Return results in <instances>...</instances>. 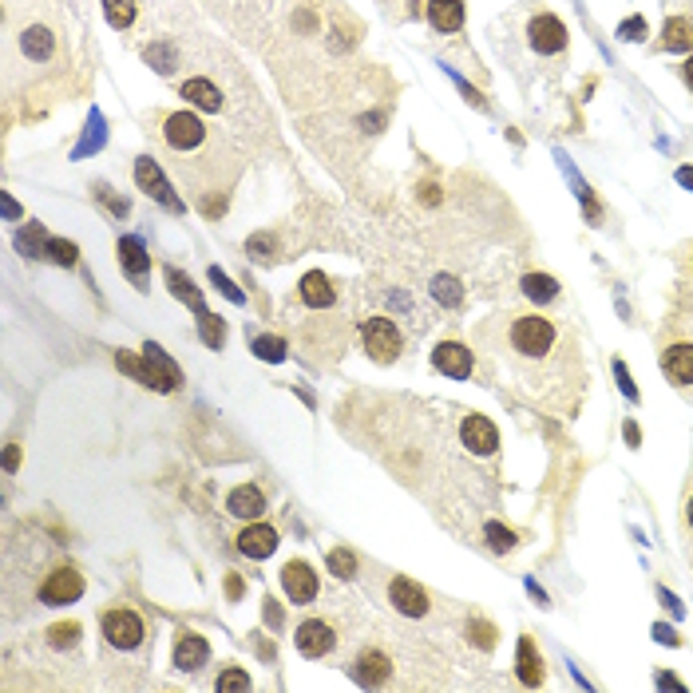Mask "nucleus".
<instances>
[{
  "label": "nucleus",
  "mask_w": 693,
  "mask_h": 693,
  "mask_svg": "<svg viewBox=\"0 0 693 693\" xmlns=\"http://www.w3.org/2000/svg\"><path fill=\"white\" fill-rule=\"evenodd\" d=\"M147 59H150V68H159V72H170V68H175V56H170L163 44L147 48Z\"/></svg>",
  "instance_id": "58836bf2"
},
{
  "label": "nucleus",
  "mask_w": 693,
  "mask_h": 693,
  "mask_svg": "<svg viewBox=\"0 0 693 693\" xmlns=\"http://www.w3.org/2000/svg\"><path fill=\"white\" fill-rule=\"evenodd\" d=\"M119 266L132 274L139 286H143V278H147V269H150V258H147V250L139 238H119Z\"/></svg>",
  "instance_id": "a211bd4d"
},
{
  "label": "nucleus",
  "mask_w": 693,
  "mask_h": 693,
  "mask_svg": "<svg viewBox=\"0 0 693 693\" xmlns=\"http://www.w3.org/2000/svg\"><path fill=\"white\" fill-rule=\"evenodd\" d=\"M79 595H84V579H79V570H72V567H59L40 582V602H44V606H68V602H76Z\"/></svg>",
  "instance_id": "20e7f679"
},
{
  "label": "nucleus",
  "mask_w": 693,
  "mask_h": 693,
  "mask_svg": "<svg viewBox=\"0 0 693 693\" xmlns=\"http://www.w3.org/2000/svg\"><path fill=\"white\" fill-rule=\"evenodd\" d=\"M104 638H107V646H115V650H135L139 642H143V618L135 615V610H107L104 615Z\"/></svg>",
  "instance_id": "7ed1b4c3"
},
{
  "label": "nucleus",
  "mask_w": 693,
  "mask_h": 693,
  "mask_svg": "<svg viewBox=\"0 0 693 693\" xmlns=\"http://www.w3.org/2000/svg\"><path fill=\"white\" fill-rule=\"evenodd\" d=\"M210 281H214V286H223V294H226L230 301H242V289H234V286H230V278H226V274H223V269H218V266L210 269Z\"/></svg>",
  "instance_id": "ea45409f"
},
{
  "label": "nucleus",
  "mask_w": 693,
  "mask_h": 693,
  "mask_svg": "<svg viewBox=\"0 0 693 693\" xmlns=\"http://www.w3.org/2000/svg\"><path fill=\"white\" fill-rule=\"evenodd\" d=\"M16 246L24 250L28 258H48V238H44V230H40V223H28L24 230H20Z\"/></svg>",
  "instance_id": "bb28decb"
},
{
  "label": "nucleus",
  "mask_w": 693,
  "mask_h": 693,
  "mask_svg": "<svg viewBox=\"0 0 693 693\" xmlns=\"http://www.w3.org/2000/svg\"><path fill=\"white\" fill-rule=\"evenodd\" d=\"M301 301H305V305H314V309H329L337 301V294H333V286H329V278L314 269V274L301 278Z\"/></svg>",
  "instance_id": "6ab92c4d"
},
{
  "label": "nucleus",
  "mask_w": 693,
  "mask_h": 693,
  "mask_svg": "<svg viewBox=\"0 0 693 693\" xmlns=\"http://www.w3.org/2000/svg\"><path fill=\"white\" fill-rule=\"evenodd\" d=\"M686 519H689V527H693V496L686 499Z\"/></svg>",
  "instance_id": "49530a36"
},
{
  "label": "nucleus",
  "mask_w": 693,
  "mask_h": 693,
  "mask_svg": "<svg viewBox=\"0 0 693 693\" xmlns=\"http://www.w3.org/2000/svg\"><path fill=\"white\" fill-rule=\"evenodd\" d=\"M115 365L123 369L132 380H139V385H147V388H159L163 393V380H159L155 373V365H150L147 357H135V353H115Z\"/></svg>",
  "instance_id": "aec40b11"
},
{
  "label": "nucleus",
  "mask_w": 693,
  "mask_h": 693,
  "mask_svg": "<svg viewBox=\"0 0 693 693\" xmlns=\"http://www.w3.org/2000/svg\"><path fill=\"white\" fill-rule=\"evenodd\" d=\"M143 357L150 360V365H155V373H159V380H163V393H175L178 388V380H183V373H178V365L175 360H170L163 349L155 345V341H150V345H143Z\"/></svg>",
  "instance_id": "4be33fe9"
},
{
  "label": "nucleus",
  "mask_w": 693,
  "mask_h": 693,
  "mask_svg": "<svg viewBox=\"0 0 693 693\" xmlns=\"http://www.w3.org/2000/svg\"><path fill=\"white\" fill-rule=\"evenodd\" d=\"M615 377H618L622 393H626L630 400H638V388H634V380H630V373H626V365H622V360H615Z\"/></svg>",
  "instance_id": "a19ab883"
},
{
  "label": "nucleus",
  "mask_w": 693,
  "mask_h": 693,
  "mask_svg": "<svg viewBox=\"0 0 693 693\" xmlns=\"http://www.w3.org/2000/svg\"><path fill=\"white\" fill-rule=\"evenodd\" d=\"M661 369H666V377L674 380L678 388H689L693 385V345L689 341H674V345L661 353Z\"/></svg>",
  "instance_id": "f8f14e48"
},
{
  "label": "nucleus",
  "mask_w": 693,
  "mask_h": 693,
  "mask_svg": "<svg viewBox=\"0 0 693 693\" xmlns=\"http://www.w3.org/2000/svg\"><path fill=\"white\" fill-rule=\"evenodd\" d=\"M104 13L112 28H132L135 20V0H104Z\"/></svg>",
  "instance_id": "7c9ffc66"
},
{
  "label": "nucleus",
  "mask_w": 693,
  "mask_h": 693,
  "mask_svg": "<svg viewBox=\"0 0 693 693\" xmlns=\"http://www.w3.org/2000/svg\"><path fill=\"white\" fill-rule=\"evenodd\" d=\"M678 183H681V187H693V170H689V167L678 170Z\"/></svg>",
  "instance_id": "a18cd8bd"
},
{
  "label": "nucleus",
  "mask_w": 693,
  "mask_h": 693,
  "mask_svg": "<svg viewBox=\"0 0 693 693\" xmlns=\"http://www.w3.org/2000/svg\"><path fill=\"white\" fill-rule=\"evenodd\" d=\"M16 464H20V451H16V448H8V451H5V468H8V471H16Z\"/></svg>",
  "instance_id": "37998d69"
},
{
  "label": "nucleus",
  "mask_w": 693,
  "mask_h": 693,
  "mask_svg": "<svg viewBox=\"0 0 693 693\" xmlns=\"http://www.w3.org/2000/svg\"><path fill=\"white\" fill-rule=\"evenodd\" d=\"M527 36H531V48L543 56H555L567 48V28H562L559 16H535L527 28Z\"/></svg>",
  "instance_id": "1a4fd4ad"
},
{
  "label": "nucleus",
  "mask_w": 693,
  "mask_h": 693,
  "mask_svg": "<svg viewBox=\"0 0 693 693\" xmlns=\"http://www.w3.org/2000/svg\"><path fill=\"white\" fill-rule=\"evenodd\" d=\"M646 36V20L642 16H634V20H626V24H622V40H642Z\"/></svg>",
  "instance_id": "79ce46f5"
},
{
  "label": "nucleus",
  "mask_w": 693,
  "mask_h": 693,
  "mask_svg": "<svg viewBox=\"0 0 693 693\" xmlns=\"http://www.w3.org/2000/svg\"><path fill=\"white\" fill-rule=\"evenodd\" d=\"M226 507H230V515H238V519H262L266 515V496L258 488L242 484V488H234L226 496Z\"/></svg>",
  "instance_id": "dca6fc26"
},
{
  "label": "nucleus",
  "mask_w": 693,
  "mask_h": 693,
  "mask_svg": "<svg viewBox=\"0 0 693 693\" xmlns=\"http://www.w3.org/2000/svg\"><path fill=\"white\" fill-rule=\"evenodd\" d=\"M48 634H52V646H76V642H79V626H76V622H64V626H52Z\"/></svg>",
  "instance_id": "4c0bfd02"
},
{
  "label": "nucleus",
  "mask_w": 693,
  "mask_h": 693,
  "mask_svg": "<svg viewBox=\"0 0 693 693\" xmlns=\"http://www.w3.org/2000/svg\"><path fill=\"white\" fill-rule=\"evenodd\" d=\"M428 20L436 32H460V24H464V5H460V0H428Z\"/></svg>",
  "instance_id": "f3484780"
},
{
  "label": "nucleus",
  "mask_w": 693,
  "mask_h": 693,
  "mask_svg": "<svg viewBox=\"0 0 693 693\" xmlns=\"http://www.w3.org/2000/svg\"><path fill=\"white\" fill-rule=\"evenodd\" d=\"M658 686H670V689H681V681L674 674H658Z\"/></svg>",
  "instance_id": "c03bdc74"
},
{
  "label": "nucleus",
  "mask_w": 693,
  "mask_h": 693,
  "mask_svg": "<svg viewBox=\"0 0 693 693\" xmlns=\"http://www.w3.org/2000/svg\"><path fill=\"white\" fill-rule=\"evenodd\" d=\"M488 543H491V551H511L515 547V535L499 524H488Z\"/></svg>",
  "instance_id": "c9c22d12"
},
{
  "label": "nucleus",
  "mask_w": 693,
  "mask_h": 693,
  "mask_svg": "<svg viewBox=\"0 0 693 693\" xmlns=\"http://www.w3.org/2000/svg\"><path fill=\"white\" fill-rule=\"evenodd\" d=\"M353 678L360 681V686H380V681L388 678V658H385V654H377V650L360 654V658H357V666H353Z\"/></svg>",
  "instance_id": "5701e85b"
},
{
  "label": "nucleus",
  "mask_w": 693,
  "mask_h": 693,
  "mask_svg": "<svg viewBox=\"0 0 693 693\" xmlns=\"http://www.w3.org/2000/svg\"><path fill=\"white\" fill-rule=\"evenodd\" d=\"M360 341H365L369 357L380 360V365L397 360V353H400V333L388 317H369L365 325H360Z\"/></svg>",
  "instance_id": "f03ea898"
},
{
  "label": "nucleus",
  "mask_w": 693,
  "mask_h": 693,
  "mask_svg": "<svg viewBox=\"0 0 693 693\" xmlns=\"http://www.w3.org/2000/svg\"><path fill=\"white\" fill-rule=\"evenodd\" d=\"M48 258H52L56 266H76L79 250H76V242H68V238H48Z\"/></svg>",
  "instance_id": "2f4dec72"
},
{
  "label": "nucleus",
  "mask_w": 693,
  "mask_h": 693,
  "mask_svg": "<svg viewBox=\"0 0 693 693\" xmlns=\"http://www.w3.org/2000/svg\"><path fill=\"white\" fill-rule=\"evenodd\" d=\"M167 281H170V289H175V297H183L187 305H195V314H203V294H198L195 286H190V278L187 274H178V269H167Z\"/></svg>",
  "instance_id": "c85d7f7f"
},
{
  "label": "nucleus",
  "mask_w": 693,
  "mask_h": 693,
  "mask_svg": "<svg viewBox=\"0 0 693 693\" xmlns=\"http://www.w3.org/2000/svg\"><path fill=\"white\" fill-rule=\"evenodd\" d=\"M511 349L527 360L547 357L551 349H555V325H551L547 317H535V314L519 317L515 325H511Z\"/></svg>",
  "instance_id": "f257e3e1"
},
{
  "label": "nucleus",
  "mask_w": 693,
  "mask_h": 693,
  "mask_svg": "<svg viewBox=\"0 0 693 693\" xmlns=\"http://www.w3.org/2000/svg\"><path fill=\"white\" fill-rule=\"evenodd\" d=\"M432 297L444 301V305H460L464 289H460V281H456V278H436V281H432Z\"/></svg>",
  "instance_id": "473e14b6"
},
{
  "label": "nucleus",
  "mask_w": 693,
  "mask_h": 693,
  "mask_svg": "<svg viewBox=\"0 0 693 693\" xmlns=\"http://www.w3.org/2000/svg\"><path fill=\"white\" fill-rule=\"evenodd\" d=\"M519 681L524 686H539L543 681V658H539L531 638H519Z\"/></svg>",
  "instance_id": "b1692460"
},
{
  "label": "nucleus",
  "mask_w": 693,
  "mask_h": 693,
  "mask_svg": "<svg viewBox=\"0 0 693 693\" xmlns=\"http://www.w3.org/2000/svg\"><path fill=\"white\" fill-rule=\"evenodd\" d=\"M238 551L246 559H269L278 551V531L266 527V524H250L242 535H238Z\"/></svg>",
  "instance_id": "4468645a"
},
{
  "label": "nucleus",
  "mask_w": 693,
  "mask_h": 693,
  "mask_svg": "<svg viewBox=\"0 0 693 693\" xmlns=\"http://www.w3.org/2000/svg\"><path fill=\"white\" fill-rule=\"evenodd\" d=\"M524 294L531 301H555L559 297V281L547 278V274H527L524 278Z\"/></svg>",
  "instance_id": "cd10ccee"
},
{
  "label": "nucleus",
  "mask_w": 693,
  "mask_h": 693,
  "mask_svg": "<svg viewBox=\"0 0 693 693\" xmlns=\"http://www.w3.org/2000/svg\"><path fill=\"white\" fill-rule=\"evenodd\" d=\"M20 48H24V56L28 59H52V52H56V40H52V32L48 28H28L24 36H20Z\"/></svg>",
  "instance_id": "a878e982"
},
{
  "label": "nucleus",
  "mask_w": 693,
  "mask_h": 693,
  "mask_svg": "<svg viewBox=\"0 0 693 693\" xmlns=\"http://www.w3.org/2000/svg\"><path fill=\"white\" fill-rule=\"evenodd\" d=\"M686 84L693 87V59H689V64H686Z\"/></svg>",
  "instance_id": "de8ad7c7"
},
{
  "label": "nucleus",
  "mask_w": 693,
  "mask_h": 693,
  "mask_svg": "<svg viewBox=\"0 0 693 693\" xmlns=\"http://www.w3.org/2000/svg\"><path fill=\"white\" fill-rule=\"evenodd\" d=\"M333 630H329V622H301L297 626V650L305 658H325L329 650H333Z\"/></svg>",
  "instance_id": "ddd939ff"
},
{
  "label": "nucleus",
  "mask_w": 693,
  "mask_h": 693,
  "mask_svg": "<svg viewBox=\"0 0 693 693\" xmlns=\"http://www.w3.org/2000/svg\"><path fill=\"white\" fill-rule=\"evenodd\" d=\"M198 333H203V341L210 349H223V341H226V321L223 317H214V314H198Z\"/></svg>",
  "instance_id": "c756f323"
},
{
  "label": "nucleus",
  "mask_w": 693,
  "mask_h": 693,
  "mask_svg": "<svg viewBox=\"0 0 693 693\" xmlns=\"http://www.w3.org/2000/svg\"><path fill=\"white\" fill-rule=\"evenodd\" d=\"M661 52H689L693 48V20L686 16H674L666 24V32H661Z\"/></svg>",
  "instance_id": "412c9836"
},
{
  "label": "nucleus",
  "mask_w": 693,
  "mask_h": 693,
  "mask_svg": "<svg viewBox=\"0 0 693 693\" xmlns=\"http://www.w3.org/2000/svg\"><path fill=\"white\" fill-rule=\"evenodd\" d=\"M218 689H223V693L250 689V674H242V670H226V674H218Z\"/></svg>",
  "instance_id": "e433bc0d"
},
{
  "label": "nucleus",
  "mask_w": 693,
  "mask_h": 693,
  "mask_svg": "<svg viewBox=\"0 0 693 693\" xmlns=\"http://www.w3.org/2000/svg\"><path fill=\"white\" fill-rule=\"evenodd\" d=\"M135 183L147 190L155 203H163L167 210H183V203H178V195L167 187V178H163V170L155 167V159H139L135 163Z\"/></svg>",
  "instance_id": "6e6552de"
},
{
  "label": "nucleus",
  "mask_w": 693,
  "mask_h": 693,
  "mask_svg": "<svg viewBox=\"0 0 693 693\" xmlns=\"http://www.w3.org/2000/svg\"><path fill=\"white\" fill-rule=\"evenodd\" d=\"M254 353L262 360H286V341H281V337H258L254 341Z\"/></svg>",
  "instance_id": "72a5a7b5"
},
{
  "label": "nucleus",
  "mask_w": 693,
  "mask_h": 693,
  "mask_svg": "<svg viewBox=\"0 0 693 693\" xmlns=\"http://www.w3.org/2000/svg\"><path fill=\"white\" fill-rule=\"evenodd\" d=\"M206 658H210V646H206V638H198V634H178L175 642V666L178 670H187V674H195V670H203L206 666Z\"/></svg>",
  "instance_id": "2eb2a0df"
},
{
  "label": "nucleus",
  "mask_w": 693,
  "mask_h": 693,
  "mask_svg": "<svg viewBox=\"0 0 693 693\" xmlns=\"http://www.w3.org/2000/svg\"><path fill=\"white\" fill-rule=\"evenodd\" d=\"M183 96H187L195 107H203V112H218V107H223V92H218L210 79H187V84H183Z\"/></svg>",
  "instance_id": "393cba45"
},
{
  "label": "nucleus",
  "mask_w": 693,
  "mask_h": 693,
  "mask_svg": "<svg viewBox=\"0 0 693 693\" xmlns=\"http://www.w3.org/2000/svg\"><path fill=\"white\" fill-rule=\"evenodd\" d=\"M203 135H206V127H203V119L198 115H190V112H175V115H167V127H163V139L175 150H190V147H198L203 143Z\"/></svg>",
  "instance_id": "423d86ee"
},
{
  "label": "nucleus",
  "mask_w": 693,
  "mask_h": 693,
  "mask_svg": "<svg viewBox=\"0 0 693 693\" xmlns=\"http://www.w3.org/2000/svg\"><path fill=\"white\" fill-rule=\"evenodd\" d=\"M460 440H464V448L476 451V456H491V451L499 448V428L491 424L488 416L471 413V416H464V424H460Z\"/></svg>",
  "instance_id": "39448f33"
},
{
  "label": "nucleus",
  "mask_w": 693,
  "mask_h": 693,
  "mask_svg": "<svg viewBox=\"0 0 693 693\" xmlns=\"http://www.w3.org/2000/svg\"><path fill=\"white\" fill-rule=\"evenodd\" d=\"M329 567H333L337 579H353L357 575V559L349 551H329Z\"/></svg>",
  "instance_id": "f704fd0d"
},
{
  "label": "nucleus",
  "mask_w": 693,
  "mask_h": 693,
  "mask_svg": "<svg viewBox=\"0 0 693 693\" xmlns=\"http://www.w3.org/2000/svg\"><path fill=\"white\" fill-rule=\"evenodd\" d=\"M432 365L451 380H464V377H471V349L460 345V341H444V345H436V353H432Z\"/></svg>",
  "instance_id": "9b49d317"
},
{
  "label": "nucleus",
  "mask_w": 693,
  "mask_h": 693,
  "mask_svg": "<svg viewBox=\"0 0 693 693\" xmlns=\"http://www.w3.org/2000/svg\"><path fill=\"white\" fill-rule=\"evenodd\" d=\"M281 587H286V595H289V602H314L317 598V575H314V567L309 562H301V559H294V562H286V570H281Z\"/></svg>",
  "instance_id": "0eeeda50"
},
{
  "label": "nucleus",
  "mask_w": 693,
  "mask_h": 693,
  "mask_svg": "<svg viewBox=\"0 0 693 693\" xmlns=\"http://www.w3.org/2000/svg\"><path fill=\"white\" fill-rule=\"evenodd\" d=\"M388 602L400 610V615H408V618H420V615H428V595H424V587L413 579H393L388 582Z\"/></svg>",
  "instance_id": "9d476101"
}]
</instances>
